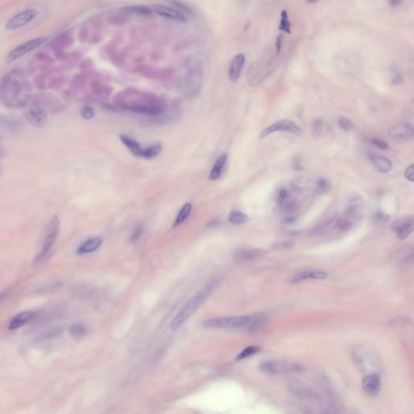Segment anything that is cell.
Segmentation results:
<instances>
[{
    "label": "cell",
    "instance_id": "30",
    "mask_svg": "<svg viewBox=\"0 0 414 414\" xmlns=\"http://www.w3.org/2000/svg\"><path fill=\"white\" fill-rule=\"evenodd\" d=\"M260 348L258 345H251V346L246 347L245 349H243L242 351L236 357L237 361H241L243 359H247L249 357L253 356L254 354H258V352L260 351Z\"/></svg>",
    "mask_w": 414,
    "mask_h": 414
},
{
    "label": "cell",
    "instance_id": "40",
    "mask_svg": "<svg viewBox=\"0 0 414 414\" xmlns=\"http://www.w3.org/2000/svg\"><path fill=\"white\" fill-rule=\"evenodd\" d=\"M371 143L374 146H376V147H378L379 149L387 150L389 147V146L383 140L374 138V139L371 140Z\"/></svg>",
    "mask_w": 414,
    "mask_h": 414
},
{
    "label": "cell",
    "instance_id": "33",
    "mask_svg": "<svg viewBox=\"0 0 414 414\" xmlns=\"http://www.w3.org/2000/svg\"><path fill=\"white\" fill-rule=\"evenodd\" d=\"M337 226L340 231H349L353 226V223L348 218H342L337 222Z\"/></svg>",
    "mask_w": 414,
    "mask_h": 414
},
{
    "label": "cell",
    "instance_id": "39",
    "mask_svg": "<svg viewBox=\"0 0 414 414\" xmlns=\"http://www.w3.org/2000/svg\"><path fill=\"white\" fill-rule=\"evenodd\" d=\"M60 287V285H59V282H53V284L47 285L45 287H41V289H40V292L41 293H50V292H53V291H55V290L58 289V287Z\"/></svg>",
    "mask_w": 414,
    "mask_h": 414
},
{
    "label": "cell",
    "instance_id": "9",
    "mask_svg": "<svg viewBox=\"0 0 414 414\" xmlns=\"http://www.w3.org/2000/svg\"><path fill=\"white\" fill-rule=\"evenodd\" d=\"M388 135L396 142H410L414 138V126L410 123H399L389 129Z\"/></svg>",
    "mask_w": 414,
    "mask_h": 414
},
{
    "label": "cell",
    "instance_id": "3",
    "mask_svg": "<svg viewBox=\"0 0 414 414\" xmlns=\"http://www.w3.org/2000/svg\"><path fill=\"white\" fill-rule=\"evenodd\" d=\"M214 283H209L207 287H204L201 292L196 294L193 298H191L182 308L179 310L176 316L171 323V329H178L186 320H188L190 315L195 312L197 309L205 301L207 297L209 296L212 291L214 290Z\"/></svg>",
    "mask_w": 414,
    "mask_h": 414
},
{
    "label": "cell",
    "instance_id": "23",
    "mask_svg": "<svg viewBox=\"0 0 414 414\" xmlns=\"http://www.w3.org/2000/svg\"><path fill=\"white\" fill-rule=\"evenodd\" d=\"M226 160H227V155H226V154L222 155L221 156L217 159L215 164L213 166L211 172H210V173H209V180L215 181V180H218L220 177L224 167L226 165Z\"/></svg>",
    "mask_w": 414,
    "mask_h": 414
},
{
    "label": "cell",
    "instance_id": "6",
    "mask_svg": "<svg viewBox=\"0 0 414 414\" xmlns=\"http://www.w3.org/2000/svg\"><path fill=\"white\" fill-rule=\"evenodd\" d=\"M248 323V315L247 316H236V317H222L211 319L205 322L206 327L219 328H246Z\"/></svg>",
    "mask_w": 414,
    "mask_h": 414
},
{
    "label": "cell",
    "instance_id": "4",
    "mask_svg": "<svg viewBox=\"0 0 414 414\" xmlns=\"http://www.w3.org/2000/svg\"><path fill=\"white\" fill-rule=\"evenodd\" d=\"M301 369L302 366L299 364L284 360H270L260 365V371L268 375L292 373L299 371Z\"/></svg>",
    "mask_w": 414,
    "mask_h": 414
},
{
    "label": "cell",
    "instance_id": "8",
    "mask_svg": "<svg viewBox=\"0 0 414 414\" xmlns=\"http://www.w3.org/2000/svg\"><path fill=\"white\" fill-rule=\"evenodd\" d=\"M38 15V11L34 8L24 10L19 12L14 17H12L6 24V29L7 31H13L26 26L33 19H35Z\"/></svg>",
    "mask_w": 414,
    "mask_h": 414
},
{
    "label": "cell",
    "instance_id": "28",
    "mask_svg": "<svg viewBox=\"0 0 414 414\" xmlns=\"http://www.w3.org/2000/svg\"><path fill=\"white\" fill-rule=\"evenodd\" d=\"M86 332H87V329H86L85 325L80 324V323L74 324L69 328V333L74 338L79 339V338L85 337Z\"/></svg>",
    "mask_w": 414,
    "mask_h": 414
},
{
    "label": "cell",
    "instance_id": "22",
    "mask_svg": "<svg viewBox=\"0 0 414 414\" xmlns=\"http://www.w3.org/2000/svg\"><path fill=\"white\" fill-rule=\"evenodd\" d=\"M371 159L376 169L383 173H388L393 169V164L387 157L382 156L380 155H374L371 157Z\"/></svg>",
    "mask_w": 414,
    "mask_h": 414
},
{
    "label": "cell",
    "instance_id": "41",
    "mask_svg": "<svg viewBox=\"0 0 414 414\" xmlns=\"http://www.w3.org/2000/svg\"><path fill=\"white\" fill-rule=\"evenodd\" d=\"M405 178L409 180V181H411V182H414V164H411L410 166L408 167L406 170L405 172Z\"/></svg>",
    "mask_w": 414,
    "mask_h": 414
},
{
    "label": "cell",
    "instance_id": "25",
    "mask_svg": "<svg viewBox=\"0 0 414 414\" xmlns=\"http://www.w3.org/2000/svg\"><path fill=\"white\" fill-rule=\"evenodd\" d=\"M162 149H163V147H162V145L160 143H155L152 146H150L149 147L143 149L142 158H145V159L155 158L162 152Z\"/></svg>",
    "mask_w": 414,
    "mask_h": 414
},
{
    "label": "cell",
    "instance_id": "21",
    "mask_svg": "<svg viewBox=\"0 0 414 414\" xmlns=\"http://www.w3.org/2000/svg\"><path fill=\"white\" fill-rule=\"evenodd\" d=\"M120 139L123 144L125 145L128 150L131 152V154L136 157H142L143 148L141 147L139 142H137L132 138L129 137L127 135H121Z\"/></svg>",
    "mask_w": 414,
    "mask_h": 414
},
{
    "label": "cell",
    "instance_id": "35",
    "mask_svg": "<svg viewBox=\"0 0 414 414\" xmlns=\"http://www.w3.org/2000/svg\"><path fill=\"white\" fill-rule=\"evenodd\" d=\"M142 232H143V227H142V225H138L137 226H135L134 230H133L132 233L130 235V241H131L132 243L137 242V241L141 238Z\"/></svg>",
    "mask_w": 414,
    "mask_h": 414
},
{
    "label": "cell",
    "instance_id": "2",
    "mask_svg": "<svg viewBox=\"0 0 414 414\" xmlns=\"http://www.w3.org/2000/svg\"><path fill=\"white\" fill-rule=\"evenodd\" d=\"M60 229V222L58 216L52 217L44 227L41 236V250L37 253L34 260V265H38L43 262L51 253L55 243Z\"/></svg>",
    "mask_w": 414,
    "mask_h": 414
},
{
    "label": "cell",
    "instance_id": "11",
    "mask_svg": "<svg viewBox=\"0 0 414 414\" xmlns=\"http://www.w3.org/2000/svg\"><path fill=\"white\" fill-rule=\"evenodd\" d=\"M392 229L395 231L399 240H405L414 231V218L407 216L398 219L393 223Z\"/></svg>",
    "mask_w": 414,
    "mask_h": 414
},
{
    "label": "cell",
    "instance_id": "16",
    "mask_svg": "<svg viewBox=\"0 0 414 414\" xmlns=\"http://www.w3.org/2000/svg\"><path fill=\"white\" fill-rule=\"evenodd\" d=\"M365 212L364 204L362 202L361 197L354 196L349 200V206L345 209V214L347 217L351 219H360L363 216Z\"/></svg>",
    "mask_w": 414,
    "mask_h": 414
},
{
    "label": "cell",
    "instance_id": "32",
    "mask_svg": "<svg viewBox=\"0 0 414 414\" xmlns=\"http://www.w3.org/2000/svg\"><path fill=\"white\" fill-rule=\"evenodd\" d=\"M323 129H324V123L322 120L320 119L315 120L311 125V135L313 137H320L322 134Z\"/></svg>",
    "mask_w": 414,
    "mask_h": 414
},
{
    "label": "cell",
    "instance_id": "44",
    "mask_svg": "<svg viewBox=\"0 0 414 414\" xmlns=\"http://www.w3.org/2000/svg\"><path fill=\"white\" fill-rule=\"evenodd\" d=\"M400 1H391V2H389V4H390L392 7H397V6L398 4H400Z\"/></svg>",
    "mask_w": 414,
    "mask_h": 414
},
{
    "label": "cell",
    "instance_id": "12",
    "mask_svg": "<svg viewBox=\"0 0 414 414\" xmlns=\"http://www.w3.org/2000/svg\"><path fill=\"white\" fill-rule=\"evenodd\" d=\"M362 386L367 395L376 397L380 392V376L378 373L369 374L364 377Z\"/></svg>",
    "mask_w": 414,
    "mask_h": 414
},
{
    "label": "cell",
    "instance_id": "7",
    "mask_svg": "<svg viewBox=\"0 0 414 414\" xmlns=\"http://www.w3.org/2000/svg\"><path fill=\"white\" fill-rule=\"evenodd\" d=\"M275 132H288L299 135L302 134V130L301 128L299 127V125L293 121L283 119V120L277 121L272 125L264 129L260 133V138H264L267 137L270 134Z\"/></svg>",
    "mask_w": 414,
    "mask_h": 414
},
{
    "label": "cell",
    "instance_id": "45",
    "mask_svg": "<svg viewBox=\"0 0 414 414\" xmlns=\"http://www.w3.org/2000/svg\"><path fill=\"white\" fill-rule=\"evenodd\" d=\"M3 296H4V294H0V300H1V299H2V297H3Z\"/></svg>",
    "mask_w": 414,
    "mask_h": 414
},
{
    "label": "cell",
    "instance_id": "27",
    "mask_svg": "<svg viewBox=\"0 0 414 414\" xmlns=\"http://www.w3.org/2000/svg\"><path fill=\"white\" fill-rule=\"evenodd\" d=\"M248 220L247 214H243V212L239 210H232L229 215V221L234 225H240L244 224Z\"/></svg>",
    "mask_w": 414,
    "mask_h": 414
},
{
    "label": "cell",
    "instance_id": "18",
    "mask_svg": "<svg viewBox=\"0 0 414 414\" xmlns=\"http://www.w3.org/2000/svg\"><path fill=\"white\" fill-rule=\"evenodd\" d=\"M267 314L263 312L255 313L248 315V323L246 329L249 331H256L262 328L263 325L267 322Z\"/></svg>",
    "mask_w": 414,
    "mask_h": 414
},
{
    "label": "cell",
    "instance_id": "13",
    "mask_svg": "<svg viewBox=\"0 0 414 414\" xmlns=\"http://www.w3.org/2000/svg\"><path fill=\"white\" fill-rule=\"evenodd\" d=\"M263 248H241L234 254V259L239 263L249 262L265 255Z\"/></svg>",
    "mask_w": 414,
    "mask_h": 414
},
{
    "label": "cell",
    "instance_id": "26",
    "mask_svg": "<svg viewBox=\"0 0 414 414\" xmlns=\"http://www.w3.org/2000/svg\"><path fill=\"white\" fill-rule=\"evenodd\" d=\"M192 210V205L190 203H186L181 208V211L179 213L178 215L176 217V220L174 222L173 226H177L181 225L184 221H186V219L188 218L189 215L191 213Z\"/></svg>",
    "mask_w": 414,
    "mask_h": 414
},
{
    "label": "cell",
    "instance_id": "15",
    "mask_svg": "<svg viewBox=\"0 0 414 414\" xmlns=\"http://www.w3.org/2000/svg\"><path fill=\"white\" fill-rule=\"evenodd\" d=\"M152 12H155L161 17H166L170 19H173L177 22L184 23L186 21V18L182 13L175 9H172L163 5H152L151 7Z\"/></svg>",
    "mask_w": 414,
    "mask_h": 414
},
{
    "label": "cell",
    "instance_id": "10",
    "mask_svg": "<svg viewBox=\"0 0 414 414\" xmlns=\"http://www.w3.org/2000/svg\"><path fill=\"white\" fill-rule=\"evenodd\" d=\"M25 118L31 125L41 127L47 122L48 114L42 106L34 104L25 112Z\"/></svg>",
    "mask_w": 414,
    "mask_h": 414
},
{
    "label": "cell",
    "instance_id": "37",
    "mask_svg": "<svg viewBox=\"0 0 414 414\" xmlns=\"http://www.w3.org/2000/svg\"><path fill=\"white\" fill-rule=\"evenodd\" d=\"M290 192L287 189L282 188L279 190L277 193V201L280 205L289 200Z\"/></svg>",
    "mask_w": 414,
    "mask_h": 414
},
{
    "label": "cell",
    "instance_id": "24",
    "mask_svg": "<svg viewBox=\"0 0 414 414\" xmlns=\"http://www.w3.org/2000/svg\"><path fill=\"white\" fill-rule=\"evenodd\" d=\"M121 12L126 14L140 15V16H148L152 13L150 7L146 6H132V7H123L121 10Z\"/></svg>",
    "mask_w": 414,
    "mask_h": 414
},
{
    "label": "cell",
    "instance_id": "17",
    "mask_svg": "<svg viewBox=\"0 0 414 414\" xmlns=\"http://www.w3.org/2000/svg\"><path fill=\"white\" fill-rule=\"evenodd\" d=\"M245 63V56L243 53H239L234 57L229 67V79L232 83L237 82Z\"/></svg>",
    "mask_w": 414,
    "mask_h": 414
},
{
    "label": "cell",
    "instance_id": "29",
    "mask_svg": "<svg viewBox=\"0 0 414 414\" xmlns=\"http://www.w3.org/2000/svg\"><path fill=\"white\" fill-rule=\"evenodd\" d=\"M279 29L281 31L287 33V34H292V24L290 22L288 13H287V11H286V10H283L281 12Z\"/></svg>",
    "mask_w": 414,
    "mask_h": 414
},
{
    "label": "cell",
    "instance_id": "5",
    "mask_svg": "<svg viewBox=\"0 0 414 414\" xmlns=\"http://www.w3.org/2000/svg\"><path fill=\"white\" fill-rule=\"evenodd\" d=\"M47 41H48V37H38L19 45L17 48H15L13 51L10 52L9 54L6 58V62L7 63H12L19 60V58H21L27 53L42 46Z\"/></svg>",
    "mask_w": 414,
    "mask_h": 414
},
{
    "label": "cell",
    "instance_id": "31",
    "mask_svg": "<svg viewBox=\"0 0 414 414\" xmlns=\"http://www.w3.org/2000/svg\"><path fill=\"white\" fill-rule=\"evenodd\" d=\"M338 125L344 131H350L354 128V123L346 117H340L338 118Z\"/></svg>",
    "mask_w": 414,
    "mask_h": 414
},
{
    "label": "cell",
    "instance_id": "14",
    "mask_svg": "<svg viewBox=\"0 0 414 414\" xmlns=\"http://www.w3.org/2000/svg\"><path fill=\"white\" fill-rule=\"evenodd\" d=\"M36 315L37 314L34 310H24L18 313L10 320L8 328L10 330L18 329L32 322L36 317Z\"/></svg>",
    "mask_w": 414,
    "mask_h": 414
},
{
    "label": "cell",
    "instance_id": "42",
    "mask_svg": "<svg viewBox=\"0 0 414 414\" xmlns=\"http://www.w3.org/2000/svg\"><path fill=\"white\" fill-rule=\"evenodd\" d=\"M282 41H283L282 35L280 34L277 36V39H276V43H275L276 44V52H277V55H279L281 50H282Z\"/></svg>",
    "mask_w": 414,
    "mask_h": 414
},
{
    "label": "cell",
    "instance_id": "38",
    "mask_svg": "<svg viewBox=\"0 0 414 414\" xmlns=\"http://www.w3.org/2000/svg\"><path fill=\"white\" fill-rule=\"evenodd\" d=\"M94 115L95 112L92 107H90V106L83 107L82 110H81V117L83 118H85L86 120H89V119L94 118Z\"/></svg>",
    "mask_w": 414,
    "mask_h": 414
},
{
    "label": "cell",
    "instance_id": "20",
    "mask_svg": "<svg viewBox=\"0 0 414 414\" xmlns=\"http://www.w3.org/2000/svg\"><path fill=\"white\" fill-rule=\"evenodd\" d=\"M102 239L100 237H93L90 238L87 241H85L78 248L77 253L79 255L91 253L97 250L102 244Z\"/></svg>",
    "mask_w": 414,
    "mask_h": 414
},
{
    "label": "cell",
    "instance_id": "34",
    "mask_svg": "<svg viewBox=\"0 0 414 414\" xmlns=\"http://www.w3.org/2000/svg\"><path fill=\"white\" fill-rule=\"evenodd\" d=\"M373 222L376 224H385L389 220V216L388 214H384L383 212L377 211L373 215Z\"/></svg>",
    "mask_w": 414,
    "mask_h": 414
},
{
    "label": "cell",
    "instance_id": "1",
    "mask_svg": "<svg viewBox=\"0 0 414 414\" xmlns=\"http://www.w3.org/2000/svg\"><path fill=\"white\" fill-rule=\"evenodd\" d=\"M31 87L21 72L12 70L0 80V103L10 108H22L29 100Z\"/></svg>",
    "mask_w": 414,
    "mask_h": 414
},
{
    "label": "cell",
    "instance_id": "43",
    "mask_svg": "<svg viewBox=\"0 0 414 414\" xmlns=\"http://www.w3.org/2000/svg\"><path fill=\"white\" fill-rule=\"evenodd\" d=\"M221 225V222L219 221V220H217V219H214V220L209 222L208 225H207V227L210 229H216L220 227Z\"/></svg>",
    "mask_w": 414,
    "mask_h": 414
},
{
    "label": "cell",
    "instance_id": "19",
    "mask_svg": "<svg viewBox=\"0 0 414 414\" xmlns=\"http://www.w3.org/2000/svg\"><path fill=\"white\" fill-rule=\"evenodd\" d=\"M327 277V273L315 271V270H307L294 275V277L292 279V283H299L304 280L309 279V278L318 280L325 279Z\"/></svg>",
    "mask_w": 414,
    "mask_h": 414
},
{
    "label": "cell",
    "instance_id": "36",
    "mask_svg": "<svg viewBox=\"0 0 414 414\" xmlns=\"http://www.w3.org/2000/svg\"><path fill=\"white\" fill-rule=\"evenodd\" d=\"M329 183L328 182L327 180L320 178L316 181V190L320 193H325V192L329 190Z\"/></svg>",
    "mask_w": 414,
    "mask_h": 414
}]
</instances>
